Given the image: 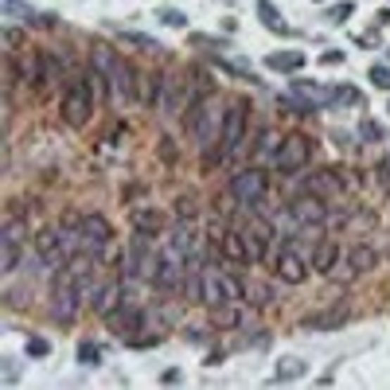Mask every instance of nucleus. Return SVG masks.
<instances>
[{"mask_svg":"<svg viewBox=\"0 0 390 390\" xmlns=\"http://www.w3.org/2000/svg\"><path fill=\"white\" fill-rule=\"evenodd\" d=\"M246 129H250V102H246V98H234V102L227 106V118H222L219 144H207L203 168H219V164H227L230 156L246 144Z\"/></svg>","mask_w":390,"mask_h":390,"instance_id":"f257e3e1","label":"nucleus"},{"mask_svg":"<svg viewBox=\"0 0 390 390\" xmlns=\"http://www.w3.org/2000/svg\"><path fill=\"white\" fill-rule=\"evenodd\" d=\"M222 118H227V106H222L211 90H203V94H195V102L187 106L184 125H187V133H191L195 141L207 149V144H219V137H222Z\"/></svg>","mask_w":390,"mask_h":390,"instance_id":"f03ea898","label":"nucleus"},{"mask_svg":"<svg viewBox=\"0 0 390 390\" xmlns=\"http://www.w3.org/2000/svg\"><path fill=\"white\" fill-rule=\"evenodd\" d=\"M90 63L106 70V78H110V90H113V98H118V102H137V70L129 67V63L121 59L118 51H110L106 43H94Z\"/></svg>","mask_w":390,"mask_h":390,"instance_id":"7ed1b4c3","label":"nucleus"},{"mask_svg":"<svg viewBox=\"0 0 390 390\" xmlns=\"http://www.w3.org/2000/svg\"><path fill=\"white\" fill-rule=\"evenodd\" d=\"M156 265H161V250L153 246L149 234H137V242H129L121 258V281H153Z\"/></svg>","mask_w":390,"mask_h":390,"instance_id":"20e7f679","label":"nucleus"},{"mask_svg":"<svg viewBox=\"0 0 390 390\" xmlns=\"http://www.w3.org/2000/svg\"><path fill=\"white\" fill-rule=\"evenodd\" d=\"M78 313H82V297H78L75 273L63 265V273L55 277V285H51V320L55 324H75Z\"/></svg>","mask_w":390,"mask_h":390,"instance_id":"39448f33","label":"nucleus"},{"mask_svg":"<svg viewBox=\"0 0 390 390\" xmlns=\"http://www.w3.org/2000/svg\"><path fill=\"white\" fill-rule=\"evenodd\" d=\"M230 199H234L238 207H246V211H254V207H262L265 191H270V180H265L262 168H242L234 172V180L227 184Z\"/></svg>","mask_w":390,"mask_h":390,"instance_id":"423d86ee","label":"nucleus"},{"mask_svg":"<svg viewBox=\"0 0 390 390\" xmlns=\"http://www.w3.org/2000/svg\"><path fill=\"white\" fill-rule=\"evenodd\" d=\"M316 153V141L305 133H285V141H281V153L277 161H273V168L281 172V176H297L301 168H305L308 161H313Z\"/></svg>","mask_w":390,"mask_h":390,"instance_id":"0eeeda50","label":"nucleus"},{"mask_svg":"<svg viewBox=\"0 0 390 390\" xmlns=\"http://www.w3.org/2000/svg\"><path fill=\"white\" fill-rule=\"evenodd\" d=\"M187 270H191V258L184 254V250H176L172 242H164L161 246V265H156V277H153V285L156 289H184V281H187Z\"/></svg>","mask_w":390,"mask_h":390,"instance_id":"6e6552de","label":"nucleus"},{"mask_svg":"<svg viewBox=\"0 0 390 390\" xmlns=\"http://www.w3.org/2000/svg\"><path fill=\"white\" fill-rule=\"evenodd\" d=\"M94 110H98V106H94V98L86 94V86L82 82H70L67 94H63V102H59V118L67 121L70 129H82L86 121L94 118Z\"/></svg>","mask_w":390,"mask_h":390,"instance_id":"1a4fd4ad","label":"nucleus"},{"mask_svg":"<svg viewBox=\"0 0 390 390\" xmlns=\"http://www.w3.org/2000/svg\"><path fill=\"white\" fill-rule=\"evenodd\" d=\"M106 328H110L118 339L137 336V332L144 328V308H141V305H133V301H121V305L113 308L110 316H106Z\"/></svg>","mask_w":390,"mask_h":390,"instance_id":"9d476101","label":"nucleus"},{"mask_svg":"<svg viewBox=\"0 0 390 390\" xmlns=\"http://www.w3.org/2000/svg\"><path fill=\"white\" fill-rule=\"evenodd\" d=\"M273 273H277V281H285V285H301V281L313 273V262L301 258L293 246H285V250H281V258L273 262Z\"/></svg>","mask_w":390,"mask_h":390,"instance_id":"9b49d317","label":"nucleus"},{"mask_svg":"<svg viewBox=\"0 0 390 390\" xmlns=\"http://www.w3.org/2000/svg\"><path fill=\"white\" fill-rule=\"evenodd\" d=\"M293 94H297L305 106L324 110V106H336V90L328 82H316V78H293Z\"/></svg>","mask_w":390,"mask_h":390,"instance_id":"f8f14e48","label":"nucleus"},{"mask_svg":"<svg viewBox=\"0 0 390 390\" xmlns=\"http://www.w3.org/2000/svg\"><path fill=\"white\" fill-rule=\"evenodd\" d=\"M285 215H293L297 222H324L328 207H324V195L305 191V195H297V199H293V203L285 207Z\"/></svg>","mask_w":390,"mask_h":390,"instance_id":"ddd939ff","label":"nucleus"},{"mask_svg":"<svg viewBox=\"0 0 390 390\" xmlns=\"http://www.w3.org/2000/svg\"><path fill=\"white\" fill-rule=\"evenodd\" d=\"M348 320H351V313L344 305H328V308H320V313H308L305 320H301V328H308V332H336V328H344Z\"/></svg>","mask_w":390,"mask_h":390,"instance_id":"4468645a","label":"nucleus"},{"mask_svg":"<svg viewBox=\"0 0 390 390\" xmlns=\"http://www.w3.org/2000/svg\"><path fill=\"white\" fill-rule=\"evenodd\" d=\"M129 227H133V234L161 238L164 230H168V219H164V211H156V207H137V211H129Z\"/></svg>","mask_w":390,"mask_h":390,"instance_id":"2eb2a0df","label":"nucleus"},{"mask_svg":"<svg viewBox=\"0 0 390 390\" xmlns=\"http://www.w3.org/2000/svg\"><path fill=\"white\" fill-rule=\"evenodd\" d=\"M199 285H203V301H199L203 308H215V305H222V301H230L219 265H203V270H199Z\"/></svg>","mask_w":390,"mask_h":390,"instance_id":"dca6fc26","label":"nucleus"},{"mask_svg":"<svg viewBox=\"0 0 390 390\" xmlns=\"http://www.w3.org/2000/svg\"><path fill=\"white\" fill-rule=\"evenodd\" d=\"M0 12H4V16H12V20H24V24H32V27H55V24H59L55 16L35 12L32 4H24V0H0Z\"/></svg>","mask_w":390,"mask_h":390,"instance_id":"f3484780","label":"nucleus"},{"mask_svg":"<svg viewBox=\"0 0 390 390\" xmlns=\"http://www.w3.org/2000/svg\"><path fill=\"white\" fill-rule=\"evenodd\" d=\"M207 320H211L215 332H230L242 324V301H222V305L207 308Z\"/></svg>","mask_w":390,"mask_h":390,"instance_id":"a211bd4d","label":"nucleus"},{"mask_svg":"<svg viewBox=\"0 0 390 390\" xmlns=\"http://www.w3.org/2000/svg\"><path fill=\"white\" fill-rule=\"evenodd\" d=\"M219 258L230 265H246L250 262V250H246V234L242 230H227L219 242Z\"/></svg>","mask_w":390,"mask_h":390,"instance_id":"6ab92c4d","label":"nucleus"},{"mask_svg":"<svg viewBox=\"0 0 390 390\" xmlns=\"http://www.w3.org/2000/svg\"><path fill=\"white\" fill-rule=\"evenodd\" d=\"M121 301H125V281H106L102 285V293H98V297H94V305H90V313L94 316H110L113 308L121 305Z\"/></svg>","mask_w":390,"mask_h":390,"instance_id":"aec40b11","label":"nucleus"},{"mask_svg":"<svg viewBox=\"0 0 390 390\" xmlns=\"http://www.w3.org/2000/svg\"><path fill=\"white\" fill-rule=\"evenodd\" d=\"M339 262H344V250H339V242L320 238V242L313 246V273H332Z\"/></svg>","mask_w":390,"mask_h":390,"instance_id":"412c9836","label":"nucleus"},{"mask_svg":"<svg viewBox=\"0 0 390 390\" xmlns=\"http://www.w3.org/2000/svg\"><path fill=\"white\" fill-rule=\"evenodd\" d=\"M344 262H348L351 273L359 277V273H371L375 265H379V250H375L371 242H351V246H348V258H344Z\"/></svg>","mask_w":390,"mask_h":390,"instance_id":"4be33fe9","label":"nucleus"},{"mask_svg":"<svg viewBox=\"0 0 390 390\" xmlns=\"http://www.w3.org/2000/svg\"><path fill=\"white\" fill-rule=\"evenodd\" d=\"M351 180H348V172L344 168H324V172H316L313 176V184H308V191H316V195H324L328 199L332 191H344Z\"/></svg>","mask_w":390,"mask_h":390,"instance_id":"5701e85b","label":"nucleus"},{"mask_svg":"<svg viewBox=\"0 0 390 390\" xmlns=\"http://www.w3.org/2000/svg\"><path fill=\"white\" fill-rule=\"evenodd\" d=\"M281 141H285V137H281L277 129H258L254 144H250V149H254V161H258V164H262V161H277Z\"/></svg>","mask_w":390,"mask_h":390,"instance_id":"b1692460","label":"nucleus"},{"mask_svg":"<svg viewBox=\"0 0 390 390\" xmlns=\"http://www.w3.org/2000/svg\"><path fill=\"white\" fill-rule=\"evenodd\" d=\"M82 86H86V94L94 98V106H102L106 98H113V90H110V78H106V70L102 67H86V75H82Z\"/></svg>","mask_w":390,"mask_h":390,"instance_id":"393cba45","label":"nucleus"},{"mask_svg":"<svg viewBox=\"0 0 390 390\" xmlns=\"http://www.w3.org/2000/svg\"><path fill=\"white\" fill-rule=\"evenodd\" d=\"M164 98V75H137V102L161 106Z\"/></svg>","mask_w":390,"mask_h":390,"instance_id":"a878e982","label":"nucleus"},{"mask_svg":"<svg viewBox=\"0 0 390 390\" xmlns=\"http://www.w3.org/2000/svg\"><path fill=\"white\" fill-rule=\"evenodd\" d=\"M305 59L308 55H301V51H273V55H265V67L277 70V75H297V70H305Z\"/></svg>","mask_w":390,"mask_h":390,"instance_id":"bb28decb","label":"nucleus"},{"mask_svg":"<svg viewBox=\"0 0 390 390\" xmlns=\"http://www.w3.org/2000/svg\"><path fill=\"white\" fill-rule=\"evenodd\" d=\"M172 246L184 250L191 262H199V238H195L191 222H176V227H172Z\"/></svg>","mask_w":390,"mask_h":390,"instance_id":"cd10ccee","label":"nucleus"},{"mask_svg":"<svg viewBox=\"0 0 390 390\" xmlns=\"http://www.w3.org/2000/svg\"><path fill=\"white\" fill-rule=\"evenodd\" d=\"M277 301V289L265 285V281H246V305L250 308H270Z\"/></svg>","mask_w":390,"mask_h":390,"instance_id":"c85d7f7f","label":"nucleus"},{"mask_svg":"<svg viewBox=\"0 0 390 390\" xmlns=\"http://www.w3.org/2000/svg\"><path fill=\"white\" fill-rule=\"evenodd\" d=\"M20 258H24V242H8V238H0V273H4V277L16 273Z\"/></svg>","mask_w":390,"mask_h":390,"instance_id":"c756f323","label":"nucleus"},{"mask_svg":"<svg viewBox=\"0 0 390 390\" xmlns=\"http://www.w3.org/2000/svg\"><path fill=\"white\" fill-rule=\"evenodd\" d=\"M305 371H308V363H305V359L289 356V359H281V363H277V371H273V382H293V379H305Z\"/></svg>","mask_w":390,"mask_h":390,"instance_id":"7c9ffc66","label":"nucleus"},{"mask_svg":"<svg viewBox=\"0 0 390 390\" xmlns=\"http://www.w3.org/2000/svg\"><path fill=\"white\" fill-rule=\"evenodd\" d=\"M258 20H262V24L270 27V32H277V35H289V32H293V27H289L285 20H281V12L273 8L270 0H258Z\"/></svg>","mask_w":390,"mask_h":390,"instance_id":"2f4dec72","label":"nucleus"},{"mask_svg":"<svg viewBox=\"0 0 390 390\" xmlns=\"http://www.w3.org/2000/svg\"><path fill=\"white\" fill-rule=\"evenodd\" d=\"M121 344H125V348L144 351V348H156V344H164V332H161V328H141L137 336H125Z\"/></svg>","mask_w":390,"mask_h":390,"instance_id":"473e14b6","label":"nucleus"},{"mask_svg":"<svg viewBox=\"0 0 390 390\" xmlns=\"http://www.w3.org/2000/svg\"><path fill=\"white\" fill-rule=\"evenodd\" d=\"M43 90H63V70H59V59L43 51Z\"/></svg>","mask_w":390,"mask_h":390,"instance_id":"72a5a7b5","label":"nucleus"},{"mask_svg":"<svg viewBox=\"0 0 390 390\" xmlns=\"http://www.w3.org/2000/svg\"><path fill=\"white\" fill-rule=\"evenodd\" d=\"M121 43H129V47H141V51L149 55H164V47L153 39V35H141V32H121Z\"/></svg>","mask_w":390,"mask_h":390,"instance_id":"f704fd0d","label":"nucleus"},{"mask_svg":"<svg viewBox=\"0 0 390 390\" xmlns=\"http://www.w3.org/2000/svg\"><path fill=\"white\" fill-rule=\"evenodd\" d=\"M78 363H82V367H98V363H102V348L90 344V339H82V344H78Z\"/></svg>","mask_w":390,"mask_h":390,"instance_id":"c9c22d12","label":"nucleus"},{"mask_svg":"<svg viewBox=\"0 0 390 390\" xmlns=\"http://www.w3.org/2000/svg\"><path fill=\"white\" fill-rule=\"evenodd\" d=\"M367 78L375 82V90H386V94H390V67H386V63H371Z\"/></svg>","mask_w":390,"mask_h":390,"instance_id":"e433bc0d","label":"nucleus"},{"mask_svg":"<svg viewBox=\"0 0 390 390\" xmlns=\"http://www.w3.org/2000/svg\"><path fill=\"white\" fill-rule=\"evenodd\" d=\"M332 90H336V106H359V102H363V94H359L351 82H344V86H332Z\"/></svg>","mask_w":390,"mask_h":390,"instance_id":"4c0bfd02","label":"nucleus"},{"mask_svg":"<svg viewBox=\"0 0 390 390\" xmlns=\"http://www.w3.org/2000/svg\"><path fill=\"white\" fill-rule=\"evenodd\" d=\"M195 215H199V207H195L191 195H187V199H176V222H191Z\"/></svg>","mask_w":390,"mask_h":390,"instance_id":"58836bf2","label":"nucleus"},{"mask_svg":"<svg viewBox=\"0 0 390 390\" xmlns=\"http://www.w3.org/2000/svg\"><path fill=\"white\" fill-rule=\"evenodd\" d=\"M24 351H27L32 359H43V356H51V344H47L43 336H32V339L24 344Z\"/></svg>","mask_w":390,"mask_h":390,"instance_id":"ea45409f","label":"nucleus"},{"mask_svg":"<svg viewBox=\"0 0 390 390\" xmlns=\"http://www.w3.org/2000/svg\"><path fill=\"white\" fill-rule=\"evenodd\" d=\"M0 39H4V51H8V55H16V47H20V43H24V35H20V27L4 24V32H0Z\"/></svg>","mask_w":390,"mask_h":390,"instance_id":"a19ab883","label":"nucleus"},{"mask_svg":"<svg viewBox=\"0 0 390 390\" xmlns=\"http://www.w3.org/2000/svg\"><path fill=\"white\" fill-rule=\"evenodd\" d=\"M359 137H363V141H371V144H379L386 133H382L379 121H359Z\"/></svg>","mask_w":390,"mask_h":390,"instance_id":"79ce46f5","label":"nucleus"},{"mask_svg":"<svg viewBox=\"0 0 390 390\" xmlns=\"http://www.w3.org/2000/svg\"><path fill=\"white\" fill-rule=\"evenodd\" d=\"M156 20L168 24V27H187V16H184V12H176V8H161V12H156Z\"/></svg>","mask_w":390,"mask_h":390,"instance_id":"37998d69","label":"nucleus"},{"mask_svg":"<svg viewBox=\"0 0 390 390\" xmlns=\"http://www.w3.org/2000/svg\"><path fill=\"white\" fill-rule=\"evenodd\" d=\"M184 339H187V344H195V348H203L207 339H211V332H207V328H187Z\"/></svg>","mask_w":390,"mask_h":390,"instance_id":"c03bdc74","label":"nucleus"},{"mask_svg":"<svg viewBox=\"0 0 390 390\" xmlns=\"http://www.w3.org/2000/svg\"><path fill=\"white\" fill-rule=\"evenodd\" d=\"M348 222H351L348 211H344V215H339V211H328V215H324V227H332V230H336V227H348Z\"/></svg>","mask_w":390,"mask_h":390,"instance_id":"a18cd8bd","label":"nucleus"},{"mask_svg":"<svg viewBox=\"0 0 390 390\" xmlns=\"http://www.w3.org/2000/svg\"><path fill=\"white\" fill-rule=\"evenodd\" d=\"M351 12H356V4H351V0H344V4L328 8V16H332V20H351Z\"/></svg>","mask_w":390,"mask_h":390,"instance_id":"49530a36","label":"nucleus"},{"mask_svg":"<svg viewBox=\"0 0 390 390\" xmlns=\"http://www.w3.org/2000/svg\"><path fill=\"white\" fill-rule=\"evenodd\" d=\"M0 367H4V382H16V379H20V367L12 363V359H4Z\"/></svg>","mask_w":390,"mask_h":390,"instance_id":"de8ad7c7","label":"nucleus"},{"mask_svg":"<svg viewBox=\"0 0 390 390\" xmlns=\"http://www.w3.org/2000/svg\"><path fill=\"white\" fill-rule=\"evenodd\" d=\"M320 59L328 63V67H339V63H344V51H336V47H332V51H324Z\"/></svg>","mask_w":390,"mask_h":390,"instance_id":"09e8293b","label":"nucleus"},{"mask_svg":"<svg viewBox=\"0 0 390 390\" xmlns=\"http://www.w3.org/2000/svg\"><path fill=\"white\" fill-rule=\"evenodd\" d=\"M222 359H227V351H211V356H207V367H219Z\"/></svg>","mask_w":390,"mask_h":390,"instance_id":"8fccbe9b","label":"nucleus"},{"mask_svg":"<svg viewBox=\"0 0 390 390\" xmlns=\"http://www.w3.org/2000/svg\"><path fill=\"white\" fill-rule=\"evenodd\" d=\"M379 24H382V27H390V8H382V12H379Z\"/></svg>","mask_w":390,"mask_h":390,"instance_id":"3c124183","label":"nucleus"},{"mask_svg":"<svg viewBox=\"0 0 390 390\" xmlns=\"http://www.w3.org/2000/svg\"><path fill=\"white\" fill-rule=\"evenodd\" d=\"M227 4H234V0H227Z\"/></svg>","mask_w":390,"mask_h":390,"instance_id":"603ef678","label":"nucleus"},{"mask_svg":"<svg viewBox=\"0 0 390 390\" xmlns=\"http://www.w3.org/2000/svg\"><path fill=\"white\" fill-rule=\"evenodd\" d=\"M316 4H320V0H316Z\"/></svg>","mask_w":390,"mask_h":390,"instance_id":"864d4df0","label":"nucleus"}]
</instances>
